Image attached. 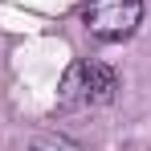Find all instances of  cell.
<instances>
[{"label":"cell","instance_id":"1","mask_svg":"<svg viewBox=\"0 0 151 151\" xmlns=\"http://www.w3.org/2000/svg\"><path fill=\"white\" fill-rule=\"evenodd\" d=\"M119 94V74L106 61H74L61 86H57V106L65 110H94V106H110Z\"/></svg>","mask_w":151,"mask_h":151},{"label":"cell","instance_id":"2","mask_svg":"<svg viewBox=\"0 0 151 151\" xmlns=\"http://www.w3.org/2000/svg\"><path fill=\"white\" fill-rule=\"evenodd\" d=\"M139 21H143V0H86L82 4V25L90 29V37L106 45L135 37Z\"/></svg>","mask_w":151,"mask_h":151},{"label":"cell","instance_id":"3","mask_svg":"<svg viewBox=\"0 0 151 151\" xmlns=\"http://www.w3.org/2000/svg\"><path fill=\"white\" fill-rule=\"evenodd\" d=\"M29 151H78V143H70L65 135L45 131V135H33V139H29Z\"/></svg>","mask_w":151,"mask_h":151}]
</instances>
